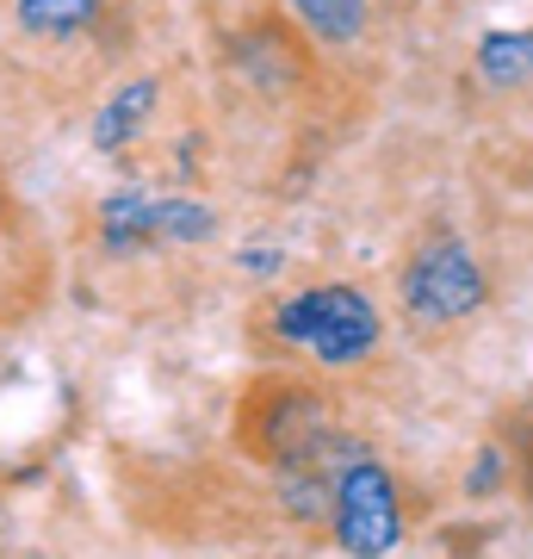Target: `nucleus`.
<instances>
[{
  "instance_id": "obj_1",
  "label": "nucleus",
  "mask_w": 533,
  "mask_h": 559,
  "mask_svg": "<svg viewBox=\"0 0 533 559\" xmlns=\"http://www.w3.org/2000/svg\"><path fill=\"white\" fill-rule=\"evenodd\" d=\"M279 336L329 367H354L378 348V311L354 286H316L279 305Z\"/></svg>"
},
{
  "instance_id": "obj_10",
  "label": "nucleus",
  "mask_w": 533,
  "mask_h": 559,
  "mask_svg": "<svg viewBox=\"0 0 533 559\" xmlns=\"http://www.w3.org/2000/svg\"><path fill=\"white\" fill-rule=\"evenodd\" d=\"M242 267H249V274H274L279 249H242Z\"/></svg>"
},
{
  "instance_id": "obj_5",
  "label": "nucleus",
  "mask_w": 533,
  "mask_h": 559,
  "mask_svg": "<svg viewBox=\"0 0 533 559\" xmlns=\"http://www.w3.org/2000/svg\"><path fill=\"white\" fill-rule=\"evenodd\" d=\"M477 69L490 87H521L533 81V32H496L477 44Z\"/></svg>"
},
{
  "instance_id": "obj_9",
  "label": "nucleus",
  "mask_w": 533,
  "mask_h": 559,
  "mask_svg": "<svg viewBox=\"0 0 533 559\" xmlns=\"http://www.w3.org/2000/svg\"><path fill=\"white\" fill-rule=\"evenodd\" d=\"M156 224H161V237H174V242H198V237L218 230V218H211L205 205H193V200H161Z\"/></svg>"
},
{
  "instance_id": "obj_7",
  "label": "nucleus",
  "mask_w": 533,
  "mask_h": 559,
  "mask_svg": "<svg viewBox=\"0 0 533 559\" xmlns=\"http://www.w3.org/2000/svg\"><path fill=\"white\" fill-rule=\"evenodd\" d=\"M13 13H20V25L38 32V38H75V32H87V20L99 13V0H13Z\"/></svg>"
},
{
  "instance_id": "obj_3",
  "label": "nucleus",
  "mask_w": 533,
  "mask_h": 559,
  "mask_svg": "<svg viewBox=\"0 0 533 559\" xmlns=\"http://www.w3.org/2000/svg\"><path fill=\"white\" fill-rule=\"evenodd\" d=\"M403 305L428 323L472 318L477 305H484V274L472 267V255H465L459 242H428V249L403 267Z\"/></svg>"
},
{
  "instance_id": "obj_2",
  "label": "nucleus",
  "mask_w": 533,
  "mask_h": 559,
  "mask_svg": "<svg viewBox=\"0 0 533 559\" xmlns=\"http://www.w3.org/2000/svg\"><path fill=\"white\" fill-rule=\"evenodd\" d=\"M336 540L354 559H385L403 540V516H397L391 473L378 460H354L336 466Z\"/></svg>"
},
{
  "instance_id": "obj_8",
  "label": "nucleus",
  "mask_w": 533,
  "mask_h": 559,
  "mask_svg": "<svg viewBox=\"0 0 533 559\" xmlns=\"http://www.w3.org/2000/svg\"><path fill=\"white\" fill-rule=\"evenodd\" d=\"M323 44H348L366 25V0H286Z\"/></svg>"
},
{
  "instance_id": "obj_6",
  "label": "nucleus",
  "mask_w": 533,
  "mask_h": 559,
  "mask_svg": "<svg viewBox=\"0 0 533 559\" xmlns=\"http://www.w3.org/2000/svg\"><path fill=\"white\" fill-rule=\"evenodd\" d=\"M149 112H156V81H131L119 100L99 112L94 143H99V150H119V143H131L143 131V119H149Z\"/></svg>"
},
{
  "instance_id": "obj_4",
  "label": "nucleus",
  "mask_w": 533,
  "mask_h": 559,
  "mask_svg": "<svg viewBox=\"0 0 533 559\" xmlns=\"http://www.w3.org/2000/svg\"><path fill=\"white\" fill-rule=\"evenodd\" d=\"M156 205H161V200H149V193H112V200L99 205L106 249H112V255H131V249H143V242H156V237H161Z\"/></svg>"
}]
</instances>
